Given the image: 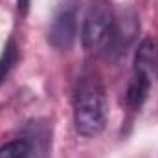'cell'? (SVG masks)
<instances>
[{"instance_id":"1","label":"cell","mask_w":158,"mask_h":158,"mask_svg":"<svg viewBox=\"0 0 158 158\" xmlns=\"http://www.w3.org/2000/svg\"><path fill=\"white\" fill-rule=\"evenodd\" d=\"M109 119V105L101 81L96 76H81L74 88V123L81 136L94 138L103 132Z\"/></svg>"},{"instance_id":"2","label":"cell","mask_w":158,"mask_h":158,"mask_svg":"<svg viewBox=\"0 0 158 158\" xmlns=\"http://www.w3.org/2000/svg\"><path fill=\"white\" fill-rule=\"evenodd\" d=\"M112 28H114V11L107 2H98L94 4L81 28V42L85 50L88 52H101L107 50L110 37H112Z\"/></svg>"},{"instance_id":"3","label":"cell","mask_w":158,"mask_h":158,"mask_svg":"<svg viewBox=\"0 0 158 158\" xmlns=\"http://www.w3.org/2000/svg\"><path fill=\"white\" fill-rule=\"evenodd\" d=\"M77 37V9L74 4L66 2L59 6L48 30V42L61 52L72 48Z\"/></svg>"},{"instance_id":"4","label":"cell","mask_w":158,"mask_h":158,"mask_svg":"<svg viewBox=\"0 0 158 158\" xmlns=\"http://www.w3.org/2000/svg\"><path fill=\"white\" fill-rule=\"evenodd\" d=\"M140 31V22L136 13L131 7H123L118 13H114V28H112V37L107 46V53L112 57H118L127 52V48L134 42L136 35Z\"/></svg>"},{"instance_id":"5","label":"cell","mask_w":158,"mask_h":158,"mask_svg":"<svg viewBox=\"0 0 158 158\" xmlns=\"http://www.w3.org/2000/svg\"><path fill=\"white\" fill-rule=\"evenodd\" d=\"M134 70L143 72L149 77L158 74V39L147 37L142 40V44L136 50Z\"/></svg>"},{"instance_id":"6","label":"cell","mask_w":158,"mask_h":158,"mask_svg":"<svg viewBox=\"0 0 158 158\" xmlns=\"http://www.w3.org/2000/svg\"><path fill=\"white\" fill-rule=\"evenodd\" d=\"M149 86H151V77L143 72L134 70V76L129 83L127 94H125V101L131 109H140L143 105V101L147 99L149 94Z\"/></svg>"},{"instance_id":"7","label":"cell","mask_w":158,"mask_h":158,"mask_svg":"<svg viewBox=\"0 0 158 158\" xmlns=\"http://www.w3.org/2000/svg\"><path fill=\"white\" fill-rule=\"evenodd\" d=\"M19 61V48H17V42L13 39H9L6 42L2 53H0V86L4 85V81L9 77L11 70L15 68Z\"/></svg>"},{"instance_id":"8","label":"cell","mask_w":158,"mask_h":158,"mask_svg":"<svg viewBox=\"0 0 158 158\" xmlns=\"http://www.w3.org/2000/svg\"><path fill=\"white\" fill-rule=\"evenodd\" d=\"M31 143L28 140H13L0 147V158H30Z\"/></svg>"},{"instance_id":"9","label":"cell","mask_w":158,"mask_h":158,"mask_svg":"<svg viewBox=\"0 0 158 158\" xmlns=\"http://www.w3.org/2000/svg\"><path fill=\"white\" fill-rule=\"evenodd\" d=\"M30 4H31V0H17V9H19V13H20V15H26L28 9H30Z\"/></svg>"}]
</instances>
